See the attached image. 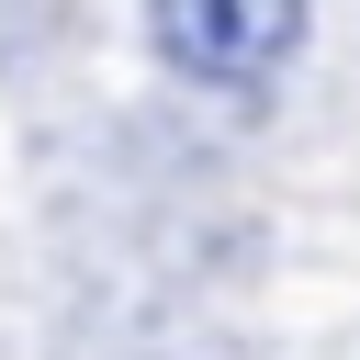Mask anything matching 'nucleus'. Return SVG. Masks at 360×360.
<instances>
[{
  "instance_id": "f257e3e1",
  "label": "nucleus",
  "mask_w": 360,
  "mask_h": 360,
  "mask_svg": "<svg viewBox=\"0 0 360 360\" xmlns=\"http://www.w3.org/2000/svg\"><path fill=\"white\" fill-rule=\"evenodd\" d=\"M146 45H158L180 79L248 90V79L292 68V45H304V0H146Z\"/></svg>"
}]
</instances>
